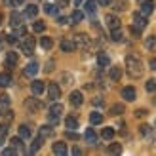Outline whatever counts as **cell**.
Returning <instances> with one entry per match:
<instances>
[{"instance_id":"47","label":"cell","mask_w":156,"mask_h":156,"mask_svg":"<svg viewBox=\"0 0 156 156\" xmlns=\"http://www.w3.org/2000/svg\"><path fill=\"white\" fill-rule=\"evenodd\" d=\"M114 10L122 12V10H126V6H124V2H116V4H114Z\"/></svg>"},{"instance_id":"56","label":"cell","mask_w":156,"mask_h":156,"mask_svg":"<svg viewBox=\"0 0 156 156\" xmlns=\"http://www.w3.org/2000/svg\"><path fill=\"white\" fill-rule=\"evenodd\" d=\"M4 141H6V135H0V147L4 145Z\"/></svg>"},{"instance_id":"40","label":"cell","mask_w":156,"mask_h":156,"mask_svg":"<svg viewBox=\"0 0 156 156\" xmlns=\"http://www.w3.org/2000/svg\"><path fill=\"white\" fill-rule=\"evenodd\" d=\"M145 90L152 93V91L156 90V80H147V84H145Z\"/></svg>"},{"instance_id":"9","label":"cell","mask_w":156,"mask_h":156,"mask_svg":"<svg viewBox=\"0 0 156 156\" xmlns=\"http://www.w3.org/2000/svg\"><path fill=\"white\" fill-rule=\"evenodd\" d=\"M69 101H71V105L80 107V105L84 103V95H82V91H73V93H71V97H69Z\"/></svg>"},{"instance_id":"31","label":"cell","mask_w":156,"mask_h":156,"mask_svg":"<svg viewBox=\"0 0 156 156\" xmlns=\"http://www.w3.org/2000/svg\"><path fill=\"white\" fill-rule=\"evenodd\" d=\"M40 46H42L44 50H50L51 46H53V40H51L50 36H42V38H40Z\"/></svg>"},{"instance_id":"35","label":"cell","mask_w":156,"mask_h":156,"mask_svg":"<svg viewBox=\"0 0 156 156\" xmlns=\"http://www.w3.org/2000/svg\"><path fill=\"white\" fill-rule=\"evenodd\" d=\"M44 12L48 15H57V6L55 4H46L44 6Z\"/></svg>"},{"instance_id":"59","label":"cell","mask_w":156,"mask_h":156,"mask_svg":"<svg viewBox=\"0 0 156 156\" xmlns=\"http://www.w3.org/2000/svg\"><path fill=\"white\" fill-rule=\"evenodd\" d=\"M74 2H76V4H80V2H82V0H74Z\"/></svg>"},{"instance_id":"28","label":"cell","mask_w":156,"mask_h":156,"mask_svg":"<svg viewBox=\"0 0 156 156\" xmlns=\"http://www.w3.org/2000/svg\"><path fill=\"white\" fill-rule=\"evenodd\" d=\"M65 126H67V129H76L78 128V120L74 118V116H69V118L65 120Z\"/></svg>"},{"instance_id":"2","label":"cell","mask_w":156,"mask_h":156,"mask_svg":"<svg viewBox=\"0 0 156 156\" xmlns=\"http://www.w3.org/2000/svg\"><path fill=\"white\" fill-rule=\"evenodd\" d=\"M34 46H36V40L33 36H25L23 38V42H21V50H23V55H27L30 57L34 53Z\"/></svg>"},{"instance_id":"18","label":"cell","mask_w":156,"mask_h":156,"mask_svg":"<svg viewBox=\"0 0 156 156\" xmlns=\"http://www.w3.org/2000/svg\"><path fill=\"white\" fill-rule=\"evenodd\" d=\"M17 65V53H13V51H8V55H6V67L8 69H12Z\"/></svg>"},{"instance_id":"30","label":"cell","mask_w":156,"mask_h":156,"mask_svg":"<svg viewBox=\"0 0 156 156\" xmlns=\"http://www.w3.org/2000/svg\"><path fill=\"white\" fill-rule=\"evenodd\" d=\"M10 84H12V76L8 73H2V74H0V86L6 88V86H10Z\"/></svg>"},{"instance_id":"53","label":"cell","mask_w":156,"mask_h":156,"mask_svg":"<svg viewBox=\"0 0 156 156\" xmlns=\"http://www.w3.org/2000/svg\"><path fill=\"white\" fill-rule=\"evenodd\" d=\"M73 154H74V156H80V154H82V151L78 149V147H74V149H73Z\"/></svg>"},{"instance_id":"37","label":"cell","mask_w":156,"mask_h":156,"mask_svg":"<svg viewBox=\"0 0 156 156\" xmlns=\"http://www.w3.org/2000/svg\"><path fill=\"white\" fill-rule=\"evenodd\" d=\"M33 29H34V33H44L46 23H44V21H34V23H33Z\"/></svg>"},{"instance_id":"13","label":"cell","mask_w":156,"mask_h":156,"mask_svg":"<svg viewBox=\"0 0 156 156\" xmlns=\"http://www.w3.org/2000/svg\"><path fill=\"white\" fill-rule=\"evenodd\" d=\"M154 12V0H143L141 4V13L143 15H151Z\"/></svg>"},{"instance_id":"57","label":"cell","mask_w":156,"mask_h":156,"mask_svg":"<svg viewBox=\"0 0 156 156\" xmlns=\"http://www.w3.org/2000/svg\"><path fill=\"white\" fill-rule=\"evenodd\" d=\"M2 42H4V40H2V36H0V48H2Z\"/></svg>"},{"instance_id":"23","label":"cell","mask_w":156,"mask_h":156,"mask_svg":"<svg viewBox=\"0 0 156 156\" xmlns=\"http://www.w3.org/2000/svg\"><path fill=\"white\" fill-rule=\"evenodd\" d=\"M30 135H33L30 128H29V126H23V124H21V126H19V137L23 139V141H25V139H29Z\"/></svg>"},{"instance_id":"4","label":"cell","mask_w":156,"mask_h":156,"mask_svg":"<svg viewBox=\"0 0 156 156\" xmlns=\"http://www.w3.org/2000/svg\"><path fill=\"white\" fill-rule=\"evenodd\" d=\"M48 95H50V99L51 101H57L59 97H61V88H59V86L57 84H48Z\"/></svg>"},{"instance_id":"22","label":"cell","mask_w":156,"mask_h":156,"mask_svg":"<svg viewBox=\"0 0 156 156\" xmlns=\"http://www.w3.org/2000/svg\"><path fill=\"white\" fill-rule=\"evenodd\" d=\"M27 108L29 111H38V108H42V103L36 101L34 97H30V99H27Z\"/></svg>"},{"instance_id":"27","label":"cell","mask_w":156,"mask_h":156,"mask_svg":"<svg viewBox=\"0 0 156 156\" xmlns=\"http://www.w3.org/2000/svg\"><path fill=\"white\" fill-rule=\"evenodd\" d=\"M10 21H12L10 25H12L13 29H17V27L21 25V15H19L17 12H13V13H12V17H10Z\"/></svg>"},{"instance_id":"32","label":"cell","mask_w":156,"mask_h":156,"mask_svg":"<svg viewBox=\"0 0 156 156\" xmlns=\"http://www.w3.org/2000/svg\"><path fill=\"white\" fill-rule=\"evenodd\" d=\"M101 137L107 139V141H111V139L114 137V129H112V128H105L103 131H101Z\"/></svg>"},{"instance_id":"49","label":"cell","mask_w":156,"mask_h":156,"mask_svg":"<svg viewBox=\"0 0 156 156\" xmlns=\"http://www.w3.org/2000/svg\"><path fill=\"white\" fill-rule=\"evenodd\" d=\"M69 21H71L69 17H57V23H59V25H67Z\"/></svg>"},{"instance_id":"7","label":"cell","mask_w":156,"mask_h":156,"mask_svg":"<svg viewBox=\"0 0 156 156\" xmlns=\"http://www.w3.org/2000/svg\"><path fill=\"white\" fill-rule=\"evenodd\" d=\"M133 23H135L137 29H145V27H147V15H143L141 12L133 13Z\"/></svg>"},{"instance_id":"42","label":"cell","mask_w":156,"mask_h":156,"mask_svg":"<svg viewBox=\"0 0 156 156\" xmlns=\"http://www.w3.org/2000/svg\"><path fill=\"white\" fill-rule=\"evenodd\" d=\"M65 137H67V139H74V141H76V139H78V133H76V131H73V129H67Z\"/></svg>"},{"instance_id":"51","label":"cell","mask_w":156,"mask_h":156,"mask_svg":"<svg viewBox=\"0 0 156 156\" xmlns=\"http://www.w3.org/2000/svg\"><path fill=\"white\" fill-rule=\"evenodd\" d=\"M97 4H101V6H108V4H112V0H97Z\"/></svg>"},{"instance_id":"26","label":"cell","mask_w":156,"mask_h":156,"mask_svg":"<svg viewBox=\"0 0 156 156\" xmlns=\"http://www.w3.org/2000/svg\"><path fill=\"white\" fill-rule=\"evenodd\" d=\"M90 122L93 124V126H97V124L103 122V114H101V112H91L90 114Z\"/></svg>"},{"instance_id":"34","label":"cell","mask_w":156,"mask_h":156,"mask_svg":"<svg viewBox=\"0 0 156 156\" xmlns=\"http://www.w3.org/2000/svg\"><path fill=\"white\" fill-rule=\"evenodd\" d=\"M82 19H84V13H82L80 10H74L73 15H71V21H73V23H80Z\"/></svg>"},{"instance_id":"44","label":"cell","mask_w":156,"mask_h":156,"mask_svg":"<svg viewBox=\"0 0 156 156\" xmlns=\"http://www.w3.org/2000/svg\"><path fill=\"white\" fill-rule=\"evenodd\" d=\"M0 105H2V107L10 105V97H8V95H2V97H0Z\"/></svg>"},{"instance_id":"19","label":"cell","mask_w":156,"mask_h":156,"mask_svg":"<svg viewBox=\"0 0 156 156\" xmlns=\"http://www.w3.org/2000/svg\"><path fill=\"white\" fill-rule=\"evenodd\" d=\"M42 143H44V137L42 135H38L36 139H34V141H33V145H30V154H34V152H38V151H40V147H42Z\"/></svg>"},{"instance_id":"33","label":"cell","mask_w":156,"mask_h":156,"mask_svg":"<svg viewBox=\"0 0 156 156\" xmlns=\"http://www.w3.org/2000/svg\"><path fill=\"white\" fill-rule=\"evenodd\" d=\"M154 46H156V36H154V34L147 36V40H145V48H147V50H152Z\"/></svg>"},{"instance_id":"21","label":"cell","mask_w":156,"mask_h":156,"mask_svg":"<svg viewBox=\"0 0 156 156\" xmlns=\"http://www.w3.org/2000/svg\"><path fill=\"white\" fill-rule=\"evenodd\" d=\"M84 139H86L90 145H95V143H97V135H95V131H93V129H86Z\"/></svg>"},{"instance_id":"60","label":"cell","mask_w":156,"mask_h":156,"mask_svg":"<svg viewBox=\"0 0 156 156\" xmlns=\"http://www.w3.org/2000/svg\"><path fill=\"white\" fill-rule=\"evenodd\" d=\"M154 105H156V99H154Z\"/></svg>"},{"instance_id":"48","label":"cell","mask_w":156,"mask_h":156,"mask_svg":"<svg viewBox=\"0 0 156 156\" xmlns=\"http://www.w3.org/2000/svg\"><path fill=\"white\" fill-rule=\"evenodd\" d=\"M145 114H147V111H145V108H139V111H135V116H137V118H143Z\"/></svg>"},{"instance_id":"10","label":"cell","mask_w":156,"mask_h":156,"mask_svg":"<svg viewBox=\"0 0 156 156\" xmlns=\"http://www.w3.org/2000/svg\"><path fill=\"white\" fill-rule=\"evenodd\" d=\"M38 69H40V67H38V61H30V63L25 67L23 74H25V76H34V74L38 73Z\"/></svg>"},{"instance_id":"46","label":"cell","mask_w":156,"mask_h":156,"mask_svg":"<svg viewBox=\"0 0 156 156\" xmlns=\"http://www.w3.org/2000/svg\"><path fill=\"white\" fill-rule=\"evenodd\" d=\"M91 103L95 105V107H103V99H101V97H95V99L91 101Z\"/></svg>"},{"instance_id":"8","label":"cell","mask_w":156,"mask_h":156,"mask_svg":"<svg viewBox=\"0 0 156 156\" xmlns=\"http://www.w3.org/2000/svg\"><path fill=\"white\" fill-rule=\"evenodd\" d=\"M10 145L15 149V152H17V154H23V152H25V145H23V139H21V137H13L12 141H10Z\"/></svg>"},{"instance_id":"43","label":"cell","mask_w":156,"mask_h":156,"mask_svg":"<svg viewBox=\"0 0 156 156\" xmlns=\"http://www.w3.org/2000/svg\"><path fill=\"white\" fill-rule=\"evenodd\" d=\"M6 4L15 8V6H21V4H23V0H6Z\"/></svg>"},{"instance_id":"54","label":"cell","mask_w":156,"mask_h":156,"mask_svg":"<svg viewBox=\"0 0 156 156\" xmlns=\"http://www.w3.org/2000/svg\"><path fill=\"white\" fill-rule=\"evenodd\" d=\"M151 69H154V71H156V57L151 59Z\"/></svg>"},{"instance_id":"52","label":"cell","mask_w":156,"mask_h":156,"mask_svg":"<svg viewBox=\"0 0 156 156\" xmlns=\"http://www.w3.org/2000/svg\"><path fill=\"white\" fill-rule=\"evenodd\" d=\"M6 40H8V42H10V44H15V42H17V40H15V36H13V34H10V36H8V38H6Z\"/></svg>"},{"instance_id":"29","label":"cell","mask_w":156,"mask_h":156,"mask_svg":"<svg viewBox=\"0 0 156 156\" xmlns=\"http://www.w3.org/2000/svg\"><path fill=\"white\" fill-rule=\"evenodd\" d=\"M139 133H141L143 137H151L152 135V128L149 126V124H143V126L139 128Z\"/></svg>"},{"instance_id":"11","label":"cell","mask_w":156,"mask_h":156,"mask_svg":"<svg viewBox=\"0 0 156 156\" xmlns=\"http://www.w3.org/2000/svg\"><path fill=\"white\" fill-rule=\"evenodd\" d=\"M51 151H53V154L65 156V154H67V145H65L63 141H57V143H53V145H51Z\"/></svg>"},{"instance_id":"12","label":"cell","mask_w":156,"mask_h":156,"mask_svg":"<svg viewBox=\"0 0 156 156\" xmlns=\"http://www.w3.org/2000/svg\"><path fill=\"white\" fill-rule=\"evenodd\" d=\"M105 21H107V25H108V29H118L120 27V19L116 17V15H112V13H108V15H105Z\"/></svg>"},{"instance_id":"58","label":"cell","mask_w":156,"mask_h":156,"mask_svg":"<svg viewBox=\"0 0 156 156\" xmlns=\"http://www.w3.org/2000/svg\"><path fill=\"white\" fill-rule=\"evenodd\" d=\"M2 21H4V17H2V15H0V25H2Z\"/></svg>"},{"instance_id":"20","label":"cell","mask_w":156,"mask_h":156,"mask_svg":"<svg viewBox=\"0 0 156 156\" xmlns=\"http://www.w3.org/2000/svg\"><path fill=\"white\" fill-rule=\"evenodd\" d=\"M95 6H97V0H86V4H84L86 13L93 15V13H95Z\"/></svg>"},{"instance_id":"3","label":"cell","mask_w":156,"mask_h":156,"mask_svg":"<svg viewBox=\"0 0 156 156\" xmlns=\"http://www.w3.org/2000/svg\"><path fill=\"white\" fill-rule=\"evenodd\" d=\"M74 44H76V48H80V50H86V48H90V44H91V40H90V36L88 34H84V33H80V34H76L74 38Z\"/></svg>"},{"instance_id":"55","label":"cell","mask_w":156,"mask_h":156,"mask_svg":"<svg viewBox=\"0 0 156 156\" xmlns=\"http://www.w3.org/2000/svg\"><path fill=\"white\" fill-rule=\"evenodd\" d=\"M57 4H59V6H67L69 0H57Z\"/></svg>"},{"instance_id":"5","label":"cell","mask_w":156,"mask_h":156,"mask_svg":"<svg viewBox=\"0 0 156 156\" xmlns=\"http://www.w3.org/2000/svg\"><path fill=\"white\" fill-rule=\"evenodd\" d=\"M135 97H137L135 88H131V86L122 88V99H126V101H135Z\"/></svg>"},{"instance_id":"50","label":"cell","mask_w":156,"mask_h":156,"mask_svg":"<svg viewBox=\"0 0 156 156\" xmlns=\"http://www.w3.org/2000/svg\"><path fill=\"white\" fill-rule=\"evenodd\" d=\"M129 30H131V34H135V36H139V34H141V29H137L135 25H133V27H131Z\"/></svg>"},{"instance_id":"45","label":"cell","mask_w":156,"mask_h":156,"mask_svg":"<svg viewBox=\"0 0 156 156\" xmlns=\"http://www.w3.org/2000/svg\"><path fill=\"white\" fill-rule=\"evenodd\" d=\"M63 80H65V84H67V86H71V84H73V76L65 73V74H63Z\"/></svg>"},{"instance_id":"38","label":"cell","mask_w":156,"mask_h":156,"mask_svg":"<svg viewBox=\"0 0 156 156\" xmlns=\"http://www.w3.org/2000/svg\"><path fill=\"white\" fill-rule=\"evenodd\" d=\"M111 38H112L114 42H120V40H122V30H120V27H118V29H112Z\"/></svg>"},{"instance_id":"39","label":"cell","mask_w":156,"mask_h":156,"mask_svg":"<svg viewBox=\"0 0 156 156\" xmlns=\"http://www.w3.org/2000/svg\"><path fill=\"white\" fill-rule=\"evenodd\" d=\"M124 112V105H112L111 107V114L116 116V114H122Z\"/></svg>"},{"instance_id":"15","label":"cell","mask_w":156,"mask_h":156,"mask_svg":"<svg viewBox=\"0 0 156 156\" xmlns=\"http://www.w3.org/2000/svg\"><path fill=\"white\" fill-rule=\"evenodd\" d=\"M23 15H25L27 19H34L36 15H38V6H36V4H29V6L25 8V13H23Z\"/></svg>"},{"instance_id":"16","label":"cell","mask_w":156,"mask_h":156,"mask_svg":"<svg viewBox=\"0 0 156 156\" xmlns=\"http://www.w3.org/2000/svg\"><path fill=\"white\" fill-rule=\"evenodd\" d=\"M61 114H63V105L57 103V101H53V105L50 107V116H55V118H59Z\"/></svg>"},{"instance_id":"25","label":"cell","mask_w":156,"mask_h":156,"mask_svg":"<svg viewBox=\"0 0 156 156\" xmlns=\"http://www.w3.org/2000/svg\"><path fill=\"white\" fill-rule=\"evenodd\" d=\"M38 131H40V135L46 139V137H51L53 135V128L51 126H48V124H46V126H42L40 129H38Z\"/></svg>"},{"instance_id":"61","label":"cell","mask_w":156,"mask_h":156,"mask_svg":"<svg viewBox=\"0 0 156 156\" xmlns=\"http://www.w3.org/2000/svg\"><path fill=\"white\" fill-rule=\"evenodd\" d=\"M0 116H2V114H0Z\"/></svg>"},{"instance_id":"6","label":"cell","mask_w":156,"mask_h":156,"mask_svg":"<svg viewBox=\"0 0 156 156\" xmlns=\"http://www.w3.org/2000/svg\"><path fill=\"white\" fill-rule=\"evenodd\" d=\"M44 90H46V84H44L42 80H33V82H30V91H33L34 95H40V93H44Z\"/></svg>"},{"instance_id":"41","label":"cell","mask_w":156,"mask_h":156,"mask_svg":"<svg viewBox=\"0 0 156 156\" xmlns=\"http://www.w3.org/2000/svg\"><path fill=\"white\" fill-rule=\"evenodd\" d=\"M2 154H4V156H13V154H17V152H15V149L10 145L8 149H4V151H2Z\"/></svg>"},{"instance_id":"36","label":"cell","mask_w":156,"mask_h":156,"mask_svg":"<svg viewBox=\"0 0 156 156\" xmlns=\"http://www.w3.org/2000/svg\"><path fill=\"white\" fill-rule=\"evenodd\" d=\"M108 152H111V154H120V152H122V145H120V143L108 145Z\"/></svg>"},{"instance_id":"24","label":"cell","mask_w":156,"mask_h":156,"mask_svg":"<svg viewBox=\"0 0 156 156\" xmlns=\"http://www.w3.org/2000/svg\"><path fill=\"white\" fill-rule=\"evenodd\" d=\"M108 74H111V80H120V76H122V69L120 67H112L111 71H108Z\"/></svg>"},{"instance_id":"1","label":"cell","mask_w":156,"mask_h":156,"mask_svg":"<svg viewBox=\"0 0 156 156\" xmlns=\"http://www.w3.org/2000/svg\"><path fill=\"white\" fill-rule=\"evenodd\" d=\"M126 69L131 78H141L143 76V61L137 55H128L126 57Z\"/></svg>"},{"instance_id":"17","label":"cell","mask_w":156,"mask_h":156,"mask_svg":"<svg viewBox=\"0 0 156 156\" xmlns=\"http://www.w3.org/2000/svg\"><path fill=\"white\" fill-rule=\"evenodd\" d=\"M61 50H63L65 53H69V51H74V50H76V44H74V40H69V38H65V40H61Z\"/></svg>"},{"instance_id":"14","label":"cell","mask_w":156,"mask_h":156,"mask_svg":"<svg viewBox=\"0 0 156 156\" xmlns=\"http://www.w3.org/2000/svg\"><path fill=\"white\" fill-rule=\"evenodd\" d=\"M97 65H99L101 69L108 67V65H111V57H108L105 51H99V53H97Z\"/></svg>"}]
</instances>
